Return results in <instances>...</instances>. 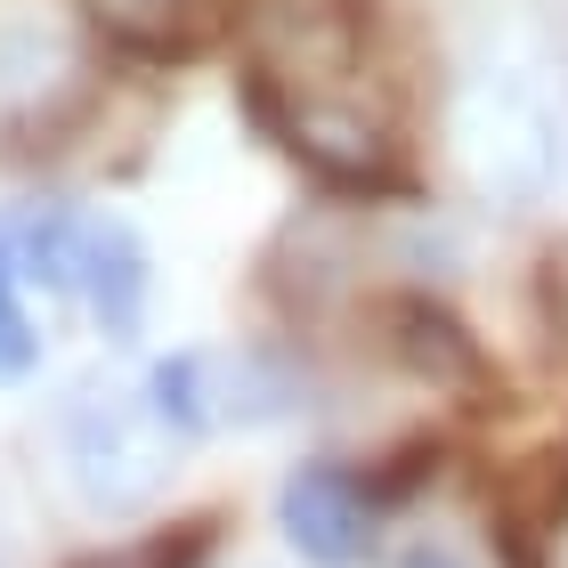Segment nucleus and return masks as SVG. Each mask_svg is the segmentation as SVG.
Listing matches in <instances>:
<instances>
[{
    "label": "nucleus",
    "mask_w": 568,
    "mask_h": 568,
    "mask_svg": "<svg viewBox=\"0 0 568 568\" xmlns=\"http://www.w3.org/2000/svg\"><path fill=\"white\" fill-rule=\"evenodd\" d=\"M17 268L41 284V293H73L82 284V244H90V212L82 203H33V212L9 220Z\"/></svg>",
    "instance_id": "nucleus-8"
},
{
    "label": "nucleus",
    "mask_w": 568,
    "mask_h": 568,
    "mask_svg": "<svg viewBox=\"0 0 568 568\" xmlns=\"http://www.w3.org/2000/svg\"><path fill=\"white\" fill-rule=\"evenodd\" d=\"M146 236L114 212H90V244H82V284L73 293L90 301V317L106 342H139L146 325Z\"/></svg>",
    "instance_id": "nucleus-6"
},
{
    "label": "nucleus",
    "mask_w": 568,
    "mask_h": 568,
    "mask_svg": "<svg viewBox=\"0 0 568 568\" xmlns=\"http://www.w3.org/2000/svg\"><path fill=\"white\" fill-rule=\"evenodd\" d=\"M146 398L179 438L212 430H261L301 406V374L276 349H171L146 374Z\"/></svg>",
    "instance_id": "nucleus-3"
},
{
    "label": "nucleus",
    "mask_w": 568,
    "mask_h": 568,
    "mask_svg": "<svg viewBox=\"0 0 568 568\" xmlns=\"http://www.w3.org/2000/svg\"><path fill=\"white\" fill-rule=\"evenodd\" d=\"M187 560H203V528H163V536H146V545L90 552V560H73V568H187Z\"/></svg>",
    "instance_id": "nucleus-11"
},
{
    "label": "nucleus",
    "mask_w": 568,
    "mask_h": 568,
    "mask_svg": "<svg viewBox=\"0 0 568 568\" xmlns=\"http://www.w3.org/2000/svg\"><path fill=\"white\" fill-rule=\"evenodd\" d=\"M252 106L276 131V146L325 187H398V114L374 82L366 41L349 9H284L261 24L252 58Z\"/></svg>",
    "instance_id": "nucleus-1"
},
{
    "label": "nucleus",
    "mask_w": 568,
    "mask_h": 568,
    "mask_svg": "<svg viewBox=\"0 0 568 568\" xmlns=\"http://www.w3.org/2000/svg\"><path fill=\"white\" fill-rule=\"evenodd\" d=\"M58 463L90 511H139L179 471V430L122 382H82L58 398Z\"/></svg>",
    "instance_id": "nucleus-2"
},
{
    "label": "nucleus",
    "mask_w": 568,
    "mask_h": 568,
    "mask_svg": "<svg viewBox=\"0 0 568 568\" xmlns=\"http://www.w3.org/2000/svg\"><path fill=\"white\" fill-rule=\"evenodd\" d=\"M82 17L98 33H114L122 49H146V58H187L212 0H82Z\"/></svg>",
    "instance_id": "nucleus-9"
},
{
    "label": "nucleus",
    "mask_w": 568,
    "mask_h": 568,
    "mask_svg": "<svg viewBox=\"0 0 568 568\" xmlns=\"http://www.w3.org/2000/svg\"><path fill=\"white\" fill-rule=\"evenodd\" d=\"M390 349L423 382H479V349H471V333H463V317L438 308V301H423V293L390 301Z\"/></svg>",
    "instance_id": "nucleus-7"
},
{
    "label": "nucleus",
    "mask_w": 568,
    "mask_h": 568,
    "mask_svg": "<svg viewBox=\"0 0 568 568\" xmlns=\"http://www.w3.org/2000/svg\"><path fill=\"white\" fill-rule=\"evenodd\" d=\"M455 154L471 163L479 187L496 195H536L552 179V114L520 82H479L455 106Z\"/></svg>",
    "instance_id": "nucleus-5"
},
{
    "label": "nucleus",
    "mask_w": 568,
    "mask_h": 568,
    "mask_svg": "<svg viewBox=\"0 0 568 568\" xmlns=\"http://www.w3.org/2000/svg\"><path fill=\"white\" fill-rule=\"evenodd\" d=\"M390 568H471L455 545H438V536H415V545H398V560Z\"/></svg>",
    "instance_id": "nucleus-12"
},
{
    "label": "nucleus",
    "mask_w": 568,
    "mask_h": 568,
    "mask_svg": "<svg viewBox=\"0 0 568 568\" xmlns=\"http://www.w3.org/2000/svg\"><path fill=\"white\" fill-rule=\"evenodd\" d=\"M33 366H41V333L17 308V244H9V220H0V382H24Z\"/></svg>",
    "instance_id": "nucleus-10"
},
{
    "label": "nucleus",
    "mask_w": 568,
    "mask_h": 568,
    "mask_svg": "<svg viewBox=\"0 0 568 568\" xmlns=\"http://www.w3.org/2000/svg\"><path fill=\"white\" fill-rule=\"evenodd\" d=\"M382 511H390V487H374L366 471H349L333 455L293 463L276 487V528L308 568H357L382 536Z\"/></svg>",
    "instance_id": "nucleus-4"
}]
</instances>
